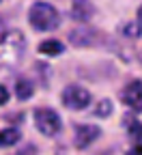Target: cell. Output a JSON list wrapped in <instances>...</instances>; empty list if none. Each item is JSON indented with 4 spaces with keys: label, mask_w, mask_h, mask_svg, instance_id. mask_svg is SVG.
<instances>
[{
    "label": "cell",
    "mask_w": 142,
    "mask_h": 155,
    "mask_svg": "<svg viewBox=\"0 0 142 155\" xmlns=\"http://www.w3.org/2000/svg\"><path fill=\"white\" fill-rule=\"evenodd\" d=\"M95 15V7L91 0H75L73 7H71V17L80 24H86L88 19Z\"/></svg>",
    "instance_id": "52a82bcc"
},
{
    "label": "cell",
    "mask_w": 142,
    "mask_h": 155,
    "mask_svg": "<svg viewBox=\"0 0 142 155\" xmlns=\"http://www.w3.org/2000/svg\"><path fill=\"white\" fill-rule=\"evenodd\" d=\"M127 134H129V138L138 144V140H142V123L140 121H136V119H131V116H127Z\"/></svg>",
    "instance_id": "8fae6325"
},
{
    "label": "cell",
    "mask_w": 142,
    "mask_h": 155,
    "mask_svg": "<svg viewBox=\"0 0 142 155\" xmlns=\"http://www.w3.org/2000/svg\"><path fill=\"white\" fill-rule=\"evenodd\" d=\"M65 45L56 41V39H48V41H41V45H39V52L45 54V56H56V54H63Z\"/></svg>",
    "instance_id": "30bf717a"
},
{
    "label": "cell",
    "mask_w": 142,
    "mask_h": 155,
    "mask_svg": "<svg viewBox=\"0 0 142 155\" xmlns=\"http://www.w3.org/2000/svg\"><path fill=\"white\" fill-rule=\"evenodd\" d=\"M110 112H112V101H110V99H101V101L97 104V108H95V114L99 116V119L110 116Z\"/></svg>",
    "instance_id": "7c38bea8"
},
{
    "label": "cell",
    "mask_w": 142,
    "mask_h": 155,
    "mask_svg": "<svg viewBox=\"0 0 142 155\" xmlns=\"http://www.w3.org/2000/svg\"><path fill=\"white\" fill-rule=\"evenodd\" d=\"M127 155H142V144H136L127 151Z\"/></svg>",
    "instance_id": "5bb4252c"
},
{
    "label": "cell",
    "mask_w": 142,
    "mask_h": 155,
    "mask_svg": "<svg viewBox=\"0 0 142 155\" xmlns=\"http://www.w3.org/2000/svg\"><path fill=\"white\" fill-rule=\"evenodd\" d=\"M7 101H9V91H7V86L0 84V106H5Z\"/></svg>",
    "instance_id": "4fadbf2b"
},
{
    "label": "cell",
    "mask_w": 142,
    "mask_h": 155,
    "mask_svg": "<svg viewBox=\"0 0 142 155\" xmlns=\"http://www.w3.org/2000/svg\"><path fill=\"white\" fill-rule=\"evenodd\" d=\"M28 19H30V26L35 30H54L60 24V15L56 11V7H52L50 2H35L28 11Z\"/></svg>",
    "instance_id": "6da1fadb"
},
{
    "label": "cell",
    "mask_w": 142,
    "mask_h": 155,
    "mask_svg": "<svg viewBox=\"0 0 142 155\" xmlns=\"http://www.w3.org/2000/svg\"><path fill=\"white\" fill-rule=\"evenodd\" d=\"M121 99H123V104H127L131 110L142 112V82L131 80L123 91H121Z\"/></svg>",
    "instance_id": "277c9868"
},
{
    "label": "cell",
    "mask_w": 142,
    "mask_h": 155,
    "mask_svg": "<svg viewBox=\"0 0 142 155\" xmlns=\"http://www.w3.org/2000/svg\"><path fill=\"white\" fill-rule=\"evenodd\" d=\"M32 91H35L32 80H28V78H17V80H15V95H17V99H22V101L30 99Z\"/></svg>",
    "instance_id": "ba28073f"
},
{
    "label": "cell",
    "mask_w": 142,
    "mask_h": 155,
    "mask_svg": "<svg viewBox=\"0 0 142 155\" xmlns=\"http://www.w3.org/2000/svg\"><path fill=\"white\" fill-rule=\"evenodd\" d=\"M63 104L67 108H71V110H84L91 104V93L86 88H82V86L71 84V86H67L63 91Z\"/></svg>",
    "instance_id": "3957f363"
},
{
    "label": "cell",
    "mask_w": 142,
    "mask_h": 155,
    "mask_svg": "<svg viewBox=\"0 0 142 155\" xmlns=\"http://www.w3.org/2000/svg\"><path fill=\"white\" fill-rule=\"evenodd\" d=\"M22 134H19L17 127H7V129H0V147H13L19 142Z\"/></svg>",
    "instance_id": "9c48e42d"
},
{
    "label": "cell",
    "mask_w": 142,
    "mask_h": 155,
    "mask_svg": "<svg viewBox=\"0 0 142 155\" xmlns=\"http://www.w3.org/2000/svg\"><path fill=\"white\" fill-rule=\"evenodd\" d=\"M35 125L43 136H56L60 131V116L52 108H39L35 110Z\"/></svg>",
    "instance_id": "7a4b0ae2"
},
{
    "label": "cell",
    "mask_w": 142,
    "mask_h": 155,
    "mask_svg": "<svg viewBox=\"0 0 142 155\" xmlns=\"http://www.w3.org/2000/svg\"><path fill=\"white\" fill-rule=\"evenodd\" d=\"M138 24H140V26H142V5H140V7H138Z\"/></svg>",
    "instance_id": "9a60e30c"
},
{
    "label": "cell",
    "mask_w": 142,
    "mask_h": 155,
    "mask_svg": "<svg viewBox=\"0 0 142 155\" xmlns=\"http://www.w3.org/2000/svg\"><path fill=\"white\" fill-rule=\"evenodd\" d=\"M99 134H101V129H99L97 125H80V127L75 129L73 142H75L78 149H86V147H91V144L99 138Z\"/></svg>",
    "instance_id": "8992f818"
},
{
    "label": "cell",
    "mask_w": 142,
    "mask_h": 155,
    "mask_svg": "<svg viewBox=\"0 0 142 155\" xmlns=\"http://www.w3.org/2000/svg\"><path fill=\"white\" fill-rule=\"evenodd\" d=\"M99 39V32L91 26H78L75 30L69 32V41L78 48H86V45H95Z\"/></svg>",
    "instance_id": "5b68a950"
}]
</instances>
